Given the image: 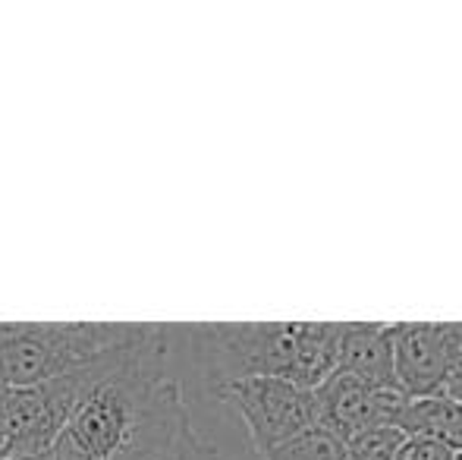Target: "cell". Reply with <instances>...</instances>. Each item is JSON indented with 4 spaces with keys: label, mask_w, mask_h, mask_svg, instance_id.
Instances as JSON below:
<instances>
[{
    "label": "cell",
    "mask_w": 462,
    "mask_h": 460,
    "mask_svg": "<svg viewBox=\"0 0 462 460\" xmlns=\"http://www.w3.org/2000/svg\"><path fill=\"white\" fill-rule=\"evenodd\" d=\"M457 460H462V451H459V455H457Z\"/></svg>",
    "instance_id": "obj_14"
},
{
    "label": "cell",
    "mask_w": 462,
    "mask_h": 460,
    "mask_svg": "<svg viewBox=\"0 0 462 460\" xmlns=\"http://www.w3.org/2000/svg\"><path fill=\"white\" fill-rule=\"evenodd\" d=\"M381 391H396L390 325L383 322H343L337 369Z\"/></svg>",
    "instance_id": "obj_7"
},
{
    "label": "cell",
    "mask_w": 462,
    "mask_h": 460,
    "mask_svg": "<svg viewBox=\"0 0 462 460\" xmlns=\"http://www.w3.org/2000/svg\"><path fill=\"white\" fill-rule=\"evenodd\" d=\"M440 394H447V398H453V400H457V404L462 407V366H459V372L453 375L450 381H447L444 391H440Z\"/></svg>",
    "instance_id": "obj_12"
},
{
    "label": "cell",
    "mask_w": 462,
    "mask_h": 460,
    "mask_svg": "<svg viewBox=\"0 0 462 460\" xmlns=\"http://www.w3.org/2000/svg\"><path fill=\"white\" fill-rule=\"evenodd\" d=\"M214 398L236 410L258 455H268L318 426L315 391L286 379L233 381V385L217 388Z\"/></svg>",
    "instance_id": "obj_4"
},
{
    "label": "cell",
    "mask_w": 462,
    "mask_h": 460,
    "mask_svg": "<svg viewBox=\"0 0 462 460\" xmlns=\"http://www.w3.org/2000/svg\"><path fill=\"white\" fill-rule=\"evenodd\" d=\"M171 341L173 325H154L92 388L57 438L60 460H120L186 413L183 385L171 366Z\"/></svg>",
    "instance_id": "obj_1"
},
{
    "label": "cell",
    "mask_w": 462,
    "mask_h": 460,
    "mask_svg": "<svg viewBox=\"0 0 462 460\" xmlns=\"http://www.w3.org/2000/svg\"><path fill=\"white\" fill-rule=\"evenodd\" d=\"M13 460H60L57 451H44V455H32V457H13Z\"/></svg>",
    "instance_id": "obj_13"
},
{
    "label": "cell",
    "mask_w": 462,
    "mask_h": 460,
    "mask_svg": "<svg viewBox=\"0 0 462 460\" xmlns=\"http://www.w3.org/2000/svg\"><path fill=\"white\" fill-rule=\"evenodd\" d=\"M393 426L409 438H431L457 455L462 451V407L447 394L402 398L393 413Z\"/></svg>",
    "instance_id": "obj_8"
},
{
    "label": "cell",
    "mask_w": 462,
    "mask_h": 460,
    "mask_svg": "<svg viewBox=\"0 0 462 460\" xmlns=\"http://www.w3.org/2000/svg\"><path fill=\"white\" fill-rule=\"evenodd\" d=\"M393 460H457V451L447 448L440 442H431V438H409L400 445Z\"/></svg>",
    "instance_id": "obj_11"
},
{
    "label": "cell",
    "mask_w": 462,
    "mask_h": 460,
    "mask_svg": "<svg viewBox=\"0 0 462 460\" xmlns=\"http://www.w3.org/2000/svg\"><path fill=\"white\" fill-rule=\"evenodd\" d=\"M318 426L334 432L343 445L377 426H393V413L402 404L400 391H381L346 372H330L315 388Z\"/></svg>",
    "instance_id": "obj_6"
},
{
    "label": "cell",
    "mask_w": 462,
    "mask_h": 460,
    "mask_svg": "<svg viewBox=\"0 0 462 460\" xmlns=\"http://www.w3.org/2000/svg\"><path fill=\"white\" fill-rule=\"evenodd\" d=\"M396 391L431 398L462 366V322H396L390 325Z\"/></svg>",
    "instance_id": "obj_5"
},
{
    "label": "cell",
    "mask_w": 462,
    "mask_h": 460,
    "mask_svg": "<svg viewBox=\"0 0 462 460\" xmlns=\"http://www.w3.org/2000/svg\"><path fill=\"white\" fill-rule=\"evenodd\" d=\"M262 460H349V457H346V445L334 432L315 426V429L302 432L292 442L262 455Z\"/></svg>",
    "instance_id": "obj_10"
},
{
    "label": "cell",
    "mask_w": 462,
    "mask_h": 460,
    "mask_svg": "<svg viewBox=\"0 0 462 460\" xmlns=\"http://www.w3.org/2000/svg\"><path fill=\"white\" fill-rule=\"evenodd\" d=\"M148 322H6L0 388H35L116 353L148 334Z\"/></svg>",
    "instance_id": "obj_3"
},
{
    "label": "cell",
    "mask_w": 462,
    "mask_h": 460,
    "mask_svg": "<svg viewBox=\"0 0 462 460\" xmlns=\"http://www.w3.org/2000/svg\"><path fill=\"white\" fill-rule=\"evenodd\" d=\"M208 391L245 379H286L315 391L337 369L343 322H205L177 325Z\"/></svg>",
    "instance_id": "obj_2"
},
{
    "label": "cell",
    "mask_w": 462,
    "mask_h": 460,
    "mask_svg": "<svg viewBox=\"0 0 462 460\" xmlns=\"http://www.w3.org/2000/svg\"><path fill=\"white\" fill-rule=\"evenodd\" d=\"M120 460H220V455L211 442H205L195 432L186 410Z\"/></svg>",
    "instance_id": "obj_9"
}]
</instances>
